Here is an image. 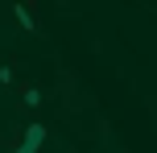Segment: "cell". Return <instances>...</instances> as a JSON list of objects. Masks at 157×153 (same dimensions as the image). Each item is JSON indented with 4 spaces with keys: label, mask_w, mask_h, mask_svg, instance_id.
Masks as SVG:
<instances>
[{
    "label": "cell",
    "mask_w": 157,
    "mask_h": 153,
    "mask_svg": "<svg viewBox=\"0 0 157 153\" xmlns=\"http://www.w3.org/2000/svg\"><path fill=\"white\" fill-rule=\"evenodd\" d=\"M21 99H25V108H37V104H41V91H37V87H25Z\"/></svg>",
    "instance_id": "cell-4"
},
{
    "label": "cell",
    "mask_w": 157,
    "mask_h": 153,
    "mask_svg": "<svg viewBox=\"0 0 157 153\" xmlns=\"http://www.w3.org/2000/svg\"><path fill=\"white\" fill-rule=\"evenodd\" d=\"M41 141H46V128H41V124H29V132H25V145L17 149V153H37Z\"/></svg>",
    "instance_id": "cell-1"
},
{
    "label": "cell",
    "mask_w": 157,
    "mask_h": 153,
    "mask_svg": "<svg viewBox=\"0 0 157 153\" xmlns=\"http://www.w3.org/2000/svg\"><path fill=\"white\" fill-rule=\"evenodd\" d=\"M0 87H17V75H13L8 62H0Z\"/></svg>",
    "instance_id": "cell-3"
},
{
    "label": "cell",
    "mask_w": 157,
    "mask_h": 153,
    "mask_svg": "<svg viewBox=\"0 0 157 153\" xmlns=\"http://www.w3.org/2000/svg\"><path fill=\"white\" fill-rule=\"evenodd\" d=\"M13 13H17V21H21V29H29V33L37 29V21H33V13H29V8H25V4H17Z\"/></svg>",
    "instance_id": "cell-2"
}]
</instances>
